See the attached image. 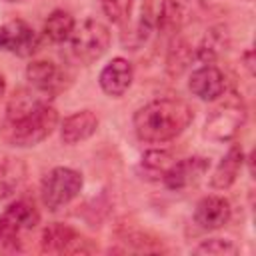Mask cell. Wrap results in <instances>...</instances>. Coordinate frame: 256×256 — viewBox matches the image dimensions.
Masks as SVG:
<instances>
[{
    "label": "cell",
    "instance_id": "obj_1",
    "mask_svg": "<svg viewBox=\"0 0 256 256\" xmlns=\"http://www.w3.org/2000/svg\"><path fill=\"white\" fill-rule=\"evenodd\" d=\"M48 100L36 88L16 90L6 106L2 138L16 148H30L46 140L58 126V112Z\"/></svg>",
    "mask_w": 256,
    "mask_h": 256
},
{
    "label": "cell",
    "instance_id": "obj_2",
    "mask_svg": "<svg viewBox=\"0 0 256 256\" xmlns=\"http://www.w3.org/2000/svg\"><path fill=\"white\" fill-rule=\"evenodd\" d=\"M194 120L192 106L182 98H156L134 112L132 126L138 140L162 144L178 138Z\"/></svg>",
    "mask_w": 256,
    "mask_h": 256
},
{
    "label": "cell",
    "instance_id": "obj_3",
    "mask_svg": "<svg viewBox=\"0 0 256 256\" xmlns=\"http://www.w3.org/2000/svg\"><path fill=\"white\" fill-rule=\"evenodd\" d=\"M40 224V214L28 200L8 204L0 214V250H18L28 232Z\"/></svg>",
    "mask_w": 256,
    "mask_h": 256
},
{
    "label": "cell",
    "instance_id": "obj_4",
    "mask_svg": "<svg viewBox=\"0 0 256 256\" xmlns=\"http://www.w3.org/2000/svg\"><path fill=\"white\" fill-rule=\"evenodd\" d=\"M246 122V106L236 94L224 98L204 122V138L212 142H230Z\"/></svg>",
    "mask_w": 256,
    "mask_h": 256
},
{
    "label": "cell",
    "instance_id": "obj_5",
    "mask_svg": "<svg viewBox=\"0 0 256 256\" xmlns=\"http://www.w3.org/2000/svg\"><path fill=\"white\" fill-rule=\"evenodd\" d=\"M70 50L74 58L82 64H92L100 60L110 48V30L104 22L96 18H86L74 26L70 36Z\"/></svg>",
    "mask_w": 256,
    "mask_h": 256
},
{
    "label": "cell",
    "instance_id": "obj_6",
    "mask_svg": "<svg viewBox=\"0 0 256 256\" xmlns=\"http://www.w3.org/2000/svg\"><path fill=\"white\" fill-rule=\"evenodd\" d=\"M84 180L82 174L68 166L52 168L40 182V198L48 210H58L70 204L82 190Z\"/></svg>",
    "mask_w": 256,
    "mask_h": 256
},
{
    "label": "cell",
    "instance_id": "obj_7",
    "mask_svg": "<svg viewBox=\"0 0 256 256\" xmlns=\"http://www.w3.org/2000/svg\"><path fill=\"white\" fill-rule=\"evenodd\" d=\"M208 168H210V160L204 156H188L178 162L174 160L170 168L164 172L162 182L168 190L180 192L190 186H196L202 180V176L208 172Z\"/></svg>",
    "mask_w": 256,
    "mask_h": 256
},
{
    "label": "cell",
    "instance_id": "obj_8",
    "mask_svg": "<svg viewBox=\"0 0 256 256\" xmlns=\"http://www.w3.org/2000/svg\"><path fill=\"white\" fill-rule=\"evenodd\" d=\"M26 80L30 82L32 88L46 94L48 98L66 90V86L70 82L66 70L50 60H32L26 66Z\"/></svg>",
    "mask_w": 256,
    "mask_h": 256
},
{
    "label": "cell",
    "instance_id": "obj_9",
    "mask_svg": "<svg viewBox=\"0 0 256 256\" xmlns=\"http://www.w3.org/2000/svg\"><path fill=\"white\" fill-rule=\"evenodd\" d=\"M40 38L24 20H10L0 26V50L28 58L38 50Z\"/></svg>",
    "mask_w": 256,
    "mask_h": 256
},
{
    "label": "cell",
    "instance_id": "obj_10",
    "mask_svg": "<svg viewBox=\"0 0 256 256\" xmlns=\"http://www.w3.org/2000/svg\"><path fill=\"white\" fill-rule=\"evenodd\" d=\"M134 80V68L132 62L116 56L112 58L98 74V84L102 88V92L110 98H120L128 92V88L132 86Z\"/></svg>",
    "mask_w": 256,
    "mask_h": 256
},
{
    "label": "cell",
    "instance_id": "obj_11",
    "mask_svg": "<svg viewBox=\"0 0 256 256\" xmlns=\"http://www.w3.org/2000/svg\"><path fill=\"white\" fill-rule=\"evenodd\" d=\"M188 88L196 98H200L204 102H214L224 94L226 78L218 66L202 64L200 68L192 70L190 80H188Z\"/></svg>",
    "mask_w": 256,
    "mask_h": 256
},
{
    "label": "cell",
    "instance_id": "obj_12",
    "mask_svg": "<svg viewBox=\"0 0 256 256\" xmlns=\"http://www.w3.org/2000/svg\"><path fill=\"white\" fill-rule=\"evenodd\" d=\"M230 216H232L230 202L224 196H218V194H210V196L200 198L198 204L194 206V214H192L198 228L208 230V232L224 228L228 224Z\"/></svg>",
    "mask_w": 256,
    "mask_h": 256
},
{
    "label": "cell",
    "instance_id": "obj_13",
    "mask_svg": "<svg viewBox=\"0 0 256 256\" xmlns=\"http://www.w3.org/2000/svg\"><path fill=\"white\" fill-rule=\"evenodd\" d=\"M98 124H100V120L92 110H78V112H74L62 120L60 138L68 146L80 144V142H84L96 134Z\"/></svg>",
    "mask_w": 256,
    "mask_h": 256
},
{
    "label": "cell",
    "instance_id": "obj_14",
    "mask_svg": "<svg viewBox=\"0 0 256 256\" xmlns=\"http://www.w3.org/2000/svg\"><path fill=\"white\" fill-rule=\"evenodd\" d=\"M198 0H160L158 4V28L164 32L180 30L196 10Z\"/></svg>",
    "mask_w": 256,
    "mask_h": 256
},
{
    "label": "cell",
    "instance_id": "obj_15",
    "mask_svg": "<svg viewBox=\"0 0 256 256\" xmlns=\"http://www.w3.org/2000/svg\"><path fill=\"white\" fill-rule=\"evenodd\" d=\"M242 164H244V152H242V148L236 146V144L230 146L228 152L220 158V162L212 170L210 186L214 190H228L236 182V178H238V174L242 170Z\"/></svg>",
    "mask_w": 256,
    "mask_h": 256
},
{
    "label": "cell",
    "instance_id": "obj_16",
    "mask_svg": "<svg viewBox=\"0 0 256 256\" xmlns=\"http://www.w3.org/2000/svg\"><path fill=\"white\" fill-rule=\"evenodd\" d=\"M78 242H80L78 234L70 226L58 224V222L50 224L42 232V250L44 252H70V250H74L72 246Z\"/></svg>",
    "mask_w": 256,
    "mask_h": 256
},
{
    "label": "cell",
    "instance_id": "obj_17",
    "mask_svg": "<svg viewBox=\"0 0 256 256\" xmlns=\"http://www.w3.org/2000/svg\"><path fill=\"white\" fill-rule=\"evenodd\" d=\"M74 26H76V22H74V18H72L70 12H66V10H54L44 20L42 32H44V36L50 42L62 44V42H68L70 40Z\"/></svg>",
    "mask_w": 256,
    "mask_h": 256
},
{
    "label": "cell",
    "instance_id": "obj_18",
    "mask_svg": "<svg viewBox=\"0 0 256 256\" xmlns=\"http://www.w3.org/2000/svg\"><path fill=\"white\" fill-rule=\"evenodd\" d=\"M174 162L172 154L168 150H148L144 156H142V172L146 178L150 180H162L164 172L170 168V164Z\"/></svg>",
    "mask_w": 256,
    "mask_h": 256
},
{
    "label": "cell",
    "instance_id": "obj_19",
    "mask_svg": "<svg viewBox=\"0 0 256 256\" xmlns=\"http://www.w3.org/2000/svg\"><path fill=\"white\" fill-rule=\"evenodd\" d=\"M100 4L110 22L126 26L132 12V0H100Z\"/></svg>",
    "mask_w": 256,
    "mask_h": 256
},
{
    "label": "cell",
    "instance_id": "obj_20",
    "mask_svg": "<svg viewBox=\"0 0 256 256\" xmlns=\"http://www.w3.org/2000/svg\"><path fill=\"white\" fill-rule=\"evenodd\" d=\"M194 254H208V256H234L238 254V248L234 246V242L224 240V238H208L204 242H200L194 248Z\"/></svg>",
    "mask_w": 256,
    "mask_h": 256
},
{
    "label": "cell",
    "instance_id": "obj_21",
    "mask_svg": "<svg viewBox=\"0 0 256 256\" xmlns=\"http://www.w3.org/2000/svg\"><path fill=\"white\" fill-rule=\"evenodd\" d=\"M242 60H244V68L248 70V74H252V72H254V64H252V50H246V52L242 54Z\"/></svg>",
    "mask_w": 256,
    "mask_h": 256
},
{
    "label": "cell",
    "instance_id": "obj_22",
    "mask_svg": "<svg viewBox=\"0 0 256 256\" xmlns=\"http://www.w3.org/2000/svg\"><path fill=\"white\" fill-rule=\"evenodd\" d=\"M4 92H6V80L0 76V98L4 96Z\"/></svg>",
    "mask_w": 256,
    "mask_h": 256
},
{
    "label": "cell",
    "instance_id": "obj_23",
    "mask_svg": "<svg viewBox=\"0 0 256 256\" xmlns=\"http://www.w3.org/2000/svg\"><path fill=\"white\" fill-rule=\"evenodd\" d=\"M8 2H24V0H8Z\"/></svg>",
    "mask_w": 256,
    "mask_h": 256
}]
</instances>
